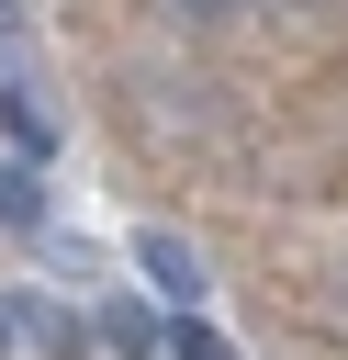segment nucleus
<instances>
[{"label": "nucleus", "mask_w": 348, "mask_h": 360, "mask_svg": "<svg viewBox=\"0 0 348 360\" xmlns=\"http://www.w3.org/2000/svg\"><path fill=\"white\" fill-rule=\"evenodd\" d=\"M168 349H180V360H236V349L202 326V304H180V315H168Z\"/></svg>", "instance_id": "nucleus-3"}, {"label": "nucleus", "mask_w": 348, "mask_h": 360, "mask_svg": "<svg viewBox=\"0 0 348 360\" xmlns=\"http://www.w3.org/2000/svg\"><path fill=\"white\" fill-rule=\"evenodd\" d=\"M135 270L168 292V304H202V259H191V236H168V225H146L135 236Z\"/></svg>", "instance_id": "nucleus-1"}, {"label": "nucleus", "mask_w": 348, "mask_h": 360, "mask_svg": "<svg viewBox=\"0 0 348 360\" xmlns=\"http://www.w3.org/2000/svg\"><path fill=\"white\" fill-rule=\"evenodd\" d=\"M22 315H34V304H11V292H0V360L22 349Z\"/></svg>", "instance_id": "nucleus-5"}, {"label": "nucleus", "mask_w": 348, "mask_h": 360, "mask_svg": "<svg viewBox=\"0 0 348 360\" xmlns=\"http://www.w3.org/2000/svg\"><path fill=\"white\" fill-rule=\"evenodd\" d=\"M180 11H191V22H225V11H247V0H180Z\"/></svg>", "instance_id": "nucleus-6"}, {"label": "nucleus", "mask_w": 348, "mask_h": 360, "mask_svg": "<svg viewBox=\"0 0 348 360\" xmlns=\"http://www.w3.org/2000/svg\"><path fill=\"white\" fill-rule=\"evenodd\" d=\"M0 135H11V158H22V169H45V158H56V112H45L22 79H0Z\"/></svg>", "instance_id": "nucleus-2"}, {"label": "nucleus", "mask_w": 348, "mask_h": 360, "mask_svg": "<svg viewBox=\"0 0 348 360\" xmlns=\"http://www.w3.org/2000/svg\"><path fill=\"white\" fill-rule=\"evenodd\" d=\"M0 214H22V225L45 214V191H34V169H11V180H0Z\"/></svg>", "instance_id": "nucleus-4"}]
</instances>
